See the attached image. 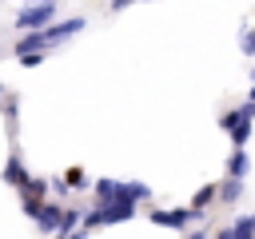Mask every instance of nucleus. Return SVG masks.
Wrapping results in <instances>:
<instances>
[{
	"label": "nucleus",
	"mask_w": 255,
	"mask_h": 239,
	"mask_svg": "<svg viewBox=\"0 0 255 239\" xmlns=\"http://www.w3.org/2000/svg\"><path fill=\"white\" fill-rule=\"evenodd\" d=\"M60 187H72V191H80V187H88V175H84L80 167H72V171L64 175V183H60Z\"/></svg>",
	"instance_id": "nucleus-10"
},
{
	"label": "nucleus",
	"mask_w": 255,
	"mask_h": 239,
	"mask_svg": "<svg viewBox=\"0 0 255 239\" xmlns=\"http://www.w3.org/2000/svg\"><path fill=\"white\" fill-rule=\"evenodd\" d=\"M128 4H131V0H112V12H124Z\"/></svg>",
	"instance_id": "nucleus-15"
},
{
	"label": "nucleus",
	"mask_w": 255,
	"mask_h": 239,
	"mask_svg": "<svg viewBox=\"0 0 255 239\" xmlns=\"http://www.w3.org/2000/svg\"><path fill=\"white\" fill-rule=\"evenodd\" d=\"M251 120H255V100H247L243 108L223 112V116H219V127L231 135V143H235V147H243V143H247V135H251Z\"/></svg>",
	"instance_id": "nucleus-2"
},
{
	"label": "nucleus",
	"mask_w": 255,
	"mask_h": 239,
	"mask_svg": "<svg viewBox=\"0 0 255 239\" xmlns=\"http://www.w3.org/2000/svg\"><path fill=\"white\" fill-rule=\"evenodd\" d=\"M60 211H64L60 203L44 199V203H40V215H36V227H40L44 235H56V231H60Z\"/></svg>",
	"instance_id": "nucleus-5"
},
{
	"label": "nucleus",
	"mask_w": 255,
	"mask_h": 239,
	"mask_svg": "<svg viewBox=\"0 0 255 239\" xmlns=\"http://www.w3.org/2000/svg\"><path fill=\"white\" fill-rule=\"evenodd\" d=\"M231 231H235V239H255V215H243Z\"/></svg>",
	"instance_id": "nucleus-9"
},
{
	"label": "nucleus",
	"mask_w": 255,
	"mask_h": 239,
	"mask_svg": "<svg viewBox=\"0 0 255 239\" xmlns=\"http://www.w3.org/2000/svg\"><path fill=\"white\" fill-rule=\"evenodd\" d=\"M56 8H60V0H28V4L16 12V28H20V32H36V28L52 24Z\"/></svg>",
	"instance_id": "nucleus-3"
},
{
	"label": "nucleus",
	"mask_w": 255,
	"mask_h": 239,
	"mask_svg": "<svg viewBox=\"0 0 255 239\" xmlns=\"http://www.w3.org/2000/svg\"><path fill=\"white\" fill-rule=\"evenodd\" d=\"M4 179H8V183H12L16 191H24V183H28L32 175H28V171H24V163H20L16 155H12V159H8V167H4Z\"/></svg>",
	"instance_id": "nucleus-6"
},
{
	"label": "nucleus",
	"mask_w": 255,
	"mask_h": 239,
	"mask_svg": "<svg viewBox=\"0 0 255 239\" xmlns=\"http://www.w3.org/2000/svg\"><path fill=\"white\" fill-rule=\"evenodd\" d=\"M239 191H243V179H227V183L219 187V199H227V203H235V199H239Z\"/></svg>",
	"instance_id": "nucleus-11"
},
{
	"label": "nucleus",
	"mask_w": 255,
	"mask_h": 239,
	"mask_svg": "<svg viewBox=\"0 0 255 239\" xmlns=\"http://www.w3.org/2000/svg\"><path fill=\"white\" fill-rule=\"evenodd\" d=\"M0 100H4V84H0Z\"/></svg>",
	"instance_id": "nucleus-17"
},
{
	"label": "nucleus",
	"mask_w": 255,
	"mask_h": 239,
	"mask_svg": "<svg viewBox=\"0 0 255 239\" xmlns=\"http://www.w3.org/2000/svg\"><path fill=\"white\" fill-rule=\"evenodd\" d=\"M239 48H243V56H255V28H243V36H239Z\"/></svg>",
	"instance_id": "nucleus-14"
},
{
	"label": "nucleus",
	"mask_w": 255,
	"mask_h": 239,
	"mask_svg": "<svg viewBox=\"0 0 255 239\" xmlns=\"http://www.w3.org/2000/svg\"><path fill=\"white\" fill-rule=\"evenodd\" d=\"M215 195H219V187H215V183L199 187V191H195V199H191V211H203V207H207V203H211Z\"/></svg>",
	"instance_id": "nucleus-8"
},
{
	"label": "nucleus",
	"mask_w": 255,
	"mask_h": 239,
	"mask_svg": "<svg viewBox=\"0 0 255 239\" xmlns=\"http://www.w3.org/2000/svg\"><path fill=\"white\" fill-rule=\"evenodd\" d=\"M251 80H255V68H251Z\"/></svg>",
	"instance_id": "nucleus-18"
},
{
	"label": "nucleus",
	"mask_w": 255,
	"mask_h": 239,
	"mask_svg": "<svg viewBox=\"0 0 255 239\" xmlns=\"http://www.w3.org/2000/svg\"><path fill=\"white\" fill-rule=\"evenodd\" d=\"M112 195H116V179H100V183H96V199H100V203H108Z\"/></svg>",
	"instance_id": "nucleus-13"
},
{
	"label": "nucleus",
	"mask_w": 255,
	"mask_h": 239,
	"mask_svg": "<svg viewBox=\"0 0 255 239\" xmlns=\"http://www.w3.org/2000/svg\"><path fill=\"white\" fill-rule=\"evenodd\" d=\"M247 167H251V163H247V155L235 147V155L227 159V175H231V179H243V175H247Z\"/></svg>",
	"instance_id": "nucleus-7"
},
{
	"label": "nucleus",
	"mask_w": 255,
	"mask_h": 239,
	"mask_svg": "<svg viewBox=\"0 0 255 239\" xmlns=\"http://www.w3.org/2000/svg\"><path fill=\"white\" fill-rule=\"evenodd\" d=\"M76 223H80V211H76V207H64V211H60V235L72 231Z\"/></svg>",
	"instance_id": "nucleus-12"
},
{
	"label": "nucleus",
	"mask_w": 255,
	"mask_h": 239,
	"mask_svg": "<svg viewBox=\"0 0 255 239\" xmlns=\"http://www.w3.org/2000/svg\"><path fill=\"white\" fill-rule=\"evenodd\" d=\"M251 100H255V88H251Z\"/></svg>",
	"instance_id": "nucleus-19"
},
{
	"label": "nucleus",
	"mask_w": 255,
	"mask_h": 239,
	"mask_svg": "<svg viewBox=\"0 0 255 239\" xmlns=\"http://www.w3.org/2000/svg\"><path fill=\"white\" fill-rule=\"evenodd\" d=\"M151 223H155V227H175V231H183V227H191V207H175V211H151Z\"/></svg>",
	"instance_id": "nucleus-4"
},
{
	"label": "nucleus",
	"mask_w": 255,
	"mask_h": 239,
	"mask_svg": "<svg viewBox=\"0 0 255 239\" xmlns=\"http://www.w3.org/2000/svg\"><path fill=\"white\" fill-rule=\"evenodd\" d=\"M187 239H207V231H191V235H187Z\"/></svg>",
	"instance_id": "nucleus-16"
},
{
	"label": "nucleus",
	"mask_w": 255,
	"mask_h": 239,
	"mask_svg": "<svg viewBox=\"0 0 255 239\" xmlns=\"http://www.w3.org/2000/svg\"><path fill=\"white\" fill-rule=\"evenodd\" d=\"M84 16H68V20H56V24H44V28H36V32H24L20 40H16V56H24V52H48L52 44H64V40H72L76 32H84Z\"/></svg>",
	"instance_id": "nucleus-1"
}]
</instances>
